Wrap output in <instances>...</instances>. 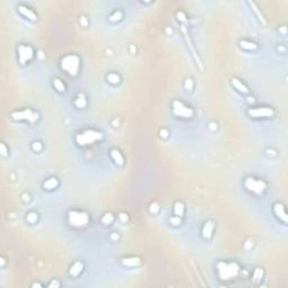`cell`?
<instances>
[{
  "label": "cell",
  "instance_id": "10",
  "mask_svg": "<svg viewBox=\"0 0 288 288\" xmlns=\"http://www.w3.org/2000/svg\"><path fill=\"white\" fill-rule=\"evenodd\" d=\"M274 212L276 214L278 219H280L282 222H287V216H286V213H285V208L284 206L281 204H276L274 207Z\"/></svg>",
  "mask_w": 288,
  "mask_h": 288
},
{
  "label": "cell",
  "instance_id": "27",
  "mask_svg": "<svg viewBox=\"0 0 288 288\" xmlns=\"http://www.w3.org/2000/svg\"><path fill=\"white\" fill-rule=\"evenodd\" d=\"M41 149H42V144H41L39 142H34V143H33V150H34V151L38 152V151H41Z\"/></svg>",
  "mask_w": 288,
  "mask_h": 288
},
{
  "label": "cell",
  "instance_id": "28",
  "mask_svg": "<svg viewBox=\"0 0 288 288\" xmlns=\"http://www.w3.org/2000/svg\"><path fill=\"white\" fill-rule=\"evenodd\" d=\"M170 222L172 223L174 225H178V224L180 223V217H178V216H174V217L170 219Z\"/></svg>",
  "mask_w": 288,
  "mask_h": 288
},
{
  "label": "cell",
  "instance_id": "22",
  "mask_svg": "<svg viewBox=\"0 0 288 288\" xmlns=\"http://www.w3.org/2000/svg\"><path fill=\"white\" fill-rule=\"evenodd\" d=\"M107 80H108V82H110V84H116L119 82V77H118L117 74H115V73H110V74L107 76Z\"/></svg>",
  "mask_w": 288,
  "mask_h": 288
},
{
  "label": "cell",
  "instance_id": "8",
  "mask_svg": "<svg viewBox=\"0 0 288 288\" xmlns=\"http://www.w3.org/2000/svg\"><path fill=\"white\" fill-rule=\"evenodd\" d=\"M38 115L34 111L29 110V109H25L23 111H15L13 113V118L14 119H18V121H21V119H27L29 122H35L37 119Z\"/></svg>",
  "mask_w": 288,
  "mask_h": 288
},
{
  "label": "cell",
  "instance_id": "36",
  "mask_svg": "<svg viewBox=\"0 0 288 288\" xmlns=\"http://www.w3.org/2000/svg\"><path fill=\"white\" fill-rule=\"evenodd\" d=\"M161 136H163V137H167V132L166 131H161Z\"/></svg>",
  "mask_w": 288,
  "mask_h": 288
},
{
  "label": "cell",
  "instance_id": "16",
  "mask_svg": "<svg viewBox=\"0 0 288 288\" xmlns=\"http://www.w3.org/2000/svg\"><path fill=\"white\" fill-rule=\"evenodd\" d=\"M82 268H84V264H81V262H76L71 267V269H70V274L72 275V276H78L80 274V271L82 270Z\"/></svg>",
  "mask_w": 288,
  "mask_h": 288
},
{
  "label": "cell",
  "instance_id": "7",
  "mask_svg": "<svg viewBox=\"0 0 288 288\" xmlns=\"http://www.w3.org/2000/svg\"><path fill=\"white\" fill-rule=\"evenodd\" d=\"M33 54H34V52H33V49L31 46L21 45L19 49H18V58H19V62L21 64L29 61L33 58Z\"/></svg>",
  "mask_w": 288,
  "mask_h": 288
},
{
  "label": "cell",
  "instance_id": "12",
  "mask_svg": "<svg viewBox=\"0 0 288 288\" xmlns=\"http://www.w3.org/2000/svg\"><path fill=\"white\" fill-rule=\"evenodd\" d=\"M213 230H214V223L213 222L209 221V222L205 224L204 227H203V236H204L205 239H209L212 236Z\"/></svg>",
  "mask_w": 288,
  "mask_h": 288
},
{
  "label": "cell",
  "instance_id": "25",
  "mask_svg": "<svg viewBox=\"0 0 288 288\" xmlns=\"http://www.w3.org/2000/svg\"><path fill=\"white\" fill-rule=\"evenodd\" d=\"M26 219H27L28 223H35L37 221V214L35 213H29L27 216H26Z\"/></svg>",
  "mask_w": 288,
  "mask_h": 288
},
{
  "label": "cell",
  "instance_id": "3",
  "mask_svg": "<svg viewBox=\"0 0 288 288\" xmlns=\"http://www.w3.org/2000/svg\"><path fill=\"white\" fill-rule=\"evenodd\" d=\"M61 66L70 76H74L79 71L80 59L77 55H66L61 61Z\"/></svg>",
  "mask_w": 288,
  "mask_h": 288
},
{
  "label": "cell",
  "instance_id": "30",
  "mask_svg": "<svg viewBox=\"0 0 288 288\" xmlns=\"http://www.w3.org/2000/svg\"><path fill=\"white\" fill-rule=\"evenodd\" d=\"M121 13H115L113 16H110V19L111 21H118V19H121Z\"/></svg>",
  "mask_w": 288,
  "mask_h": 288
},
{
  "label": "cell",
  "instance_id": "15",
  "mask_svg": "<svg viewBox=\"0 0 288 288\" xmlns=\"http://www.w3.org/2000/svg\"><path fill=\"white\" fill-rule=\"evenodd\" d=\"M110 155L115 162L117 163V164H119V166L124 163V158H123V155H122L121 153H119V151H117V150H113L110 152Z\"/></svg>",
  "mask_w": 288,
  "mask_h": 288
},
{
  "label": "cell",
  "instance_id": "6",
  "mask_svg": "<svg viewBox=\"0 0 288 288\" xmlns=\"http://www.w3.org/2000/svg\"><path fill=\"white\" fill-rule=\"evenodd\" d=\"M172 108H174V113L177 115V116H180V117H185V118L193 117V116H194V111H193L191 108L185 106L182 103H180V101H178V100L174 101Z\"/></svg>",
  "mask_w": 288,
  "mask_h": 288
},
{
  "label": "cell",
  "instance_id": "34",
  "mask_svg": "<svg viewBox=\"0 0 288 288\" xmlns=\"http://www.w3.org/2000/svg\"><path fill=\"white\" fill-rule=\"evenodd\" d=\"M119 219H121L123 222H125L126 219H127V216H126L125 214H121V215H119Z\"/></svg>",
  "mask_w": 288,
  "mask_h": 288
},
{
  "label": "cell",
  "instance_id": "33",
  "mask_svg": "<svg viewBox=\"0 0 288 288\" xmlns=\"http://www.w3.org/2000/svg\"><path fill=\"white\" fill-rule=\"evenodd\" d=\"M0 148H1V153H2V155H6V154H7V150H6V148H5L4 143H1V144H0Z\"/></svg>",
  "mask_w": 288,
  "mask_h": 288
},
{
  "label": "cell",
  "instance_id": "29",
  "mask_svg": "<svg viewBox=\"0 0 288 288\" xmlns=\"http://www.w3.org/2000/svg\"><path fill=\"white\" fill-rule=\"evenodd\" d=\"M185 87L187 88V89H189V90H191V88H193V80H191V79H187V80H186Z\"/></svg>",
  "mask_w": 288,
  "mask_h": 288
},
{
  "label": "cell",
  "instance_id": "26",
  "mask_svg": "<svg viewBox=\"0 0 288 288\" xmlns=\"http://www.w3.org/2000/svg\"><path fill=\"white\" fill-rule=\"evenodd\" d=\"M261 277H262V269H257V270H256V274H254L253 279L254 280H258V279H260Z\"/></svg>",
  "mask_w": 288,
  "mask_h": 288
},
{
  "label": "cell",
  "instance_id": "4",
  "mask_svg": "<svg viewBox=\"0 0 288 288\" xmlns=\"http://www.w3.org/2000/svg\"><path fill=\"white\" fill-rule=\"evenodd\" d=\"M69 223L74 227H84L89 223V216L84 212H69Z\"/></svg>",
  "mask_w": 288,
  "mask_h": 288
},
{
  "label": "cell",
  "instance_id": "32",
  "mask_svg": "<svg viewBox=\"0 0 288 288\" xmlns=\"http://www.w3.org/2000/svg\"><path fill=\"white\" fill-rule=\"evenodd\" d=\"M177 16H178V17H179V18H178L179 21H186V17H185V15L182 14V13H178V14H177Z\"/></svg>",
  "mask_w": 288,
  "mask_h": 288
},
{
  "label": "cell",
  "instance_id": "9",
  "mask_svg": "<svg viewBox=\"0 0 288 288\" xmlns=\"http://www.w3.org/2000/svg\"><path fill=\"white\" fill-rule=\"evenodd\" d=\"M275 111L271 108L268 107H259V108H253L249 110V115L252 117H270L274 115Z\"/></svg>",
  "mask_w": 288,
  "mask_h": 288
},
{
  "label": "cell",
  "instance_id": "21",
  "mask_svg": "<svg viewBox=\"0 0 288 288\" xmlns=\"http://www.w3.org/2000/svg\"><path fill=\"white\" fill-rule=\"evenodd\" d=\"M54 87H55L56 90H59L60 92H64V90H65L64 84H63V82L60 79H55V80H54Z\"/></svg>",
  "mask_w": 288,
  "mask_h": 288
},
{
  "label": "cell",
  "instance_id": "35",
  "mask_svg": "<svg viewBox=\"0 0 288 288\" xmlns=\"http://www.w3.org/2000/svg\"><path fill=\"white\" fill-rule=\"evenodd\" d=\"M53 286H54V287H59V282H58V281H52V282L50 284V287H53Z\"/></svg>",
  "mask_w": 288,
  "mask_h": 288
},
{
  "label": "cell",
  "instance_id": "17",
  "mask_svg": "<svg viewBox=\"0 0 288 288\" xmlns=\"http://www.w3.org/2000/svg\"><path fill=\"white\" fill-rule=\"evenodd\" d=\"M184 211H185V207H184V204L182 203H176L174 204V215L178 216V217H181L182 216V214H184Z\"/></svg>",
  "mask_w": 288,
  "mask_h": 288
},
{
  "label": "cell",
  "instance_id": "23",
  "mask_svg": "<svg viewBox=\"0 0 288 288\" xmlns=\"http://www.w3.org/2000/svg\"><path fill=\"white\" fill-rule=\"evenodd\" d=\"M249 5H250L251 7H252V9L254 10V13L257 14V16H258V18L260 19V21H262V24H266V21H264V17H262V15L259 13V10H258V8H257V6L253 4V2H249Z\"/></svg>",
  "mask_w": 288,
  "mask_h": 288
},
{
  "label": "cell",
  "instance_id": "1",
  "mask_svg": "<svg viewBox=\"0 0 288 288\" xmlns=\"http://www.w3.org/2000/svg\"><path fill=\"white\" fill-rule=\"evenodd\" d=\"M217 274L222 280H230L239 274V266L235 262H219L217 264Z\"/></svg>",
  "mask_w": 288,
  "mask_h": 288
},
{
  "label": "cell",
  "instance_id": "18",
  "mask_svg": "<svg viewBox=\"0 0 288 288\" xmlns=\"http://www.w3.org/2000/svg\"><path fill=\"white\" fill-rule=\"evenodd\" d=\"M58 180H56L55 178H51V179H49V180H46L45 182H44V188H46V189H53V188H55L56 186H58Z\"/></svg>",
  "mask_w": 288,
  "mask_h": 288
},
{
  "label": "cell",
  "instance_id": "14",
  "mask_svg": "<svg viewBox=\"0 0 288 288\" xmlns=\"http://www.w3.org/2000/svg\"><path fill=\"white\" fill-rule=\"evenodd\" d=\"M232 84L236 88V89H238V90L241 91L242 94H248V92H249L248 88H246L245 86H244V84H243L242 82L240 81V80L235 79V78H234V79H232Z\"/></svg>",
  "mask_w": 288,
  "mask_h": 288
},
{
  "label": "cell",
  "instance_id": "13",
  "mask_svg": "<svg viewBox=\"0 0 288 288\" xmlns=\"http://www.w3.org/2000/svg\"><path fill=\"white\" fill-rule=\"evenodd\" d=\"M123 264L129 266V267H135V266H140L141 264V260L139 258L132 257V258H126L123 260Z\"/></svg>",
  "mask_w": 288,
  "mask_h": 288
},
{
  "label": "cell",
  "instance_id": "2",
  "mask_svg": "<svg viewBox=\"0 0 288 288\" xmlns=\"http://www.w3.org/2000/svg\"><path fill=\"white\" fill-rule=\"evenodd\" d=\"M103 137V134L98 131H94V129H87L84 132L80 133L79 135L77 136V143L81 146L88 145V144H92L96 141L100 140Z\"/></svg>",
  "mask_w": 288,
  "mask_h": 288
},
{
  "label": "cell",
  "instance_id": "24",
  "mask_svg": "<svg viewBox=\"0 0 288 288\" xmlns=\"http://www.w3.org/2000/svg\"><path fill=\"white\" fill-rule=\"evenodd\" d=\"M113 219H114V216L111 215V214H106V215L103 217L101 222L104 223V224H106V225H109V224L113 222Z\"/></svg>",
  "mask_w": 288,
  "mask_h": 288
},
{
  "label": "cell",
  "instance_id": "19",
  "mask_svg": "<svg viewBox=\"0 0 288 288\" xmlns=\"http://www.w3.org/2000/svg\"><path fill=\"white\" fill-rule=\"evenodd\" d=\"M240 45H241V47H243V49L245 50H254L257 49V45L254 44V43L252 42H248V41H241L240 42Z\"/></svg>",
  "mask_w": 288,
  "mask_h": 288
},
{
  "label": "cell",
  "instance_id": "37",
  "mask_svg": "<svg viewBox=\"0 0 288 288\" xmlns=\"http://www.w3.org/2000/svg\"><path fill=\"white\" fill-rule=\"evenodd\" d=\"M35 286H37V287H41V285H39V284H34V285H33V287H35Z\"/></svg>",
  "mask_w": 288,
  "mask_h": 288
},
{
  "label": "cell",
  "instance_id": "20",
  "mask_svg": "<svg viewBox=\"0 0 288 288\" xmlns=\"http://www.w3.org/2000/svg\"><path fill=\"white\" fill-rule=\"evenodd\" d=\"M74 104H76L77 107L84 108V107H86V105H87V101H86V99H84V97L82 96V95H80L79 97H78V98L76 99Z\"/></svg>",
  "mask_w": 288,
  "mask_h": 288
},
{
  "label": "cell",
  "instance_id": "31",
  "mask_svg": "<svg viewBox=\"0 0 288 288\" xmlns=\"http://www.w3.org/2000/svg\"><path fill=\"white\" fill-rule=\"evenodd\" d=\"M150 211H151L152 213H156L158 211H159L158 205H156V204H152V205H151V208H150Z\"/></svg>",
  "mask_w": 288,
  "mask_h": 288
},
{
  "label": "cell",
  "instance_id": "11",
  "mask_svg": "<svg viewBox=\"0 0 288 288\" xmlns=\"http://www.w3.org/2000/svg\"><path fill=\"white\" fill-rule=\"evenodd\" d=\"M18 10H19V13H21L24 17L28 18V19H31V21H35V19H36V15H35L29 8L25 7V6H19V7H18Z\"/></svg>",
  "mask_w": 288,
  "mask_h": 288
},
{
  "label": "cell",
  "instance_id": "5",
  "mask_svg": "<svg viewBox=\"0 0 288 288\" xmlns=\"http://www.w3.org/2000/svg\"><path fill=\"white\" fill-rule=\"evenodd\" d=\"M245 185V188L248 190L252 191L254 194H262L264 190H266V187L267 185L266 182L262 180H258V179H254V178H248L244 182Z\"/></svg>",
  "mask_w": 288,
  "mask_h": 288
}]
</instances>
